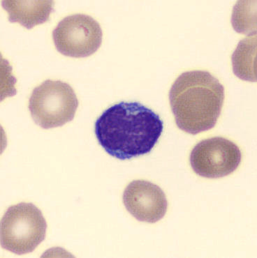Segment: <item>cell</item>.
<instances>
[{"instance_id": "1", "label": "cell", "mask_w": 257, "mask_h": 258, "mask_svg": "<svg viewBox=\"0 0 257 258\" xmlns=\"http://www.w3.org/2000/svg\"><path fill=\"white\" fill-rule=\"evenodd\" d=\"M163 129L160 116L138 102L112 105L94 123V133L100 145L109 155L120 160L149 153Z\"/></svg>"}, {"instance_id": "2", "label": "cell", "mask_w": 257, "mask_h": 258, "mask_svg": "<svg viewBox=\"0 0 257 258\" xmlns=\"http://www.w3.org/2000/svg\"><path fill=\"white\" fill-rule=\"evenodd\" d=\"M224 94L223 85L211 73H183L169 92L177 126L192 135L213 128L221 114Z\"/></svg>"}, {"instance_id": "3", "label": "cell", "mask_w": 257, "mask_h": 258, "mask_svg": "<svg viewBox=\"0 0 257 258\" xmlns=\"http://www.w3.org/2000/svg\"><path fill=\"white\" fill-rule=\"evenodd\" d=\"M46 230V221L35 205H13L2 219V246L17 255L30 253L44 240Z\"/></svg>"}, {"instance_id": "4", "label": "cell", "mask_w": 257, "mask_h": 258, "mask_svg": "<svg viewBox=\"0 0 257 258\" xmlns=\"http://www.w3.org/2000/svg\"><path fill=\"white\" fill-rule=\"evenodd\" d=\"M78 107L74 89L60 81L43 82L34 89L29 101L32 119L44 129L62 126L72 121Z\"/></svg>"}, {"instance_id": "5", "label": "cell", "mask_w": 257, "mask_h": 258, "mask_svg": "<svg viewBox=\"0 0 257 258\" xmlns=\"http://www.w3.org/2000/svg\"><path fill=\"white\" fill-rule=\"evenodd\" d=\"M102 38L99 23L85 14L67 16L53 32V39L58 51L74 58L92 55L101 46Z\"/></svg>"}, {"instance_id": "6", "label": "cell", "mask_w": 257, "mask_h": 258, "mask_svg": "<svg viewBox=\"0 0 257 258\" xmlns=\"http://www.w3.org/2000/svg\"><path fill=\"white\" fill-rule=\"evenodd\" d=\"M241 159L239 147L222 137L200 141L191 150L189 157L195 173L210 179L229 175L238 168Z\"/></svg>"}, {"instance_id": "7", "label": "cell", "mask_w": 257, "mask_h": 258, "mask_svg": "<svg viewBox=\"0 0 257 258\" xmlns=\"http://www.w3.org/2000/svg\"><path fill=\"white\" fill-rule=\"evenodd\" d=\"M123 199L127 210L142 222H158L167 212L168 202L165 192L158 185L149 181H132L126 187Z\"/></svg>"}, {"instance_id": "8", "label": "cell", "mask_w": 257, "mask_h": 258, "mask_svg": "<svg viewBox=\"0 0 257 258\" xmlns=\"http://www.w3.org/2000/svg\"><path fill=\"white\" fill-rule=\"evenodd\" d=\"M3 8L11 23H18L28 30L46 23L54 12L52 1H3Z\"/></svg>"}, {"instance_id": "9", "label": "cell", "mask_w": 257, "mask_h": 258, "mask_svg": "<svg viewBox=\"0 0 257 258\" xmlns=\"http://www.w3.org/2000/svg\"><path fill=\"white\" fill-rule=\"evenodd\" d=\"M256 51V36L246 38L238 43L232 54L233 73L243 81L256 82L255 58Z\"/></svg>"}]
</instances>
